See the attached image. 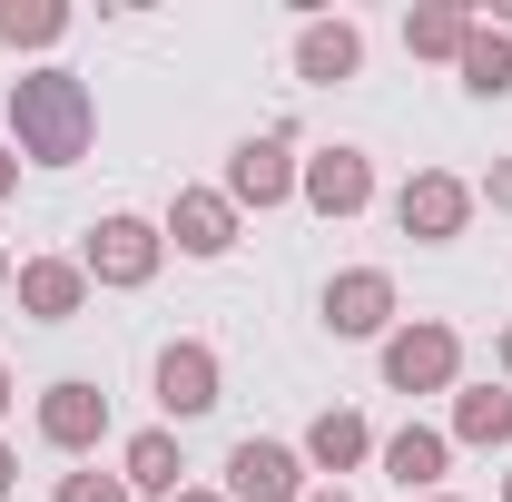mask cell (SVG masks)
<instances>
[{"mask_svg": "<svg viewBox=\"0 0 512 502\" xmlns=\"http://www.w3.org/2000/svg\"><path fill=\"white\" fill-rule=\"evenodd\" d=\"M463 89L473 99H512V30H493V20H473V40H463Z\"/></svg>", "mask_w": 512, "mask_h": 502, "instance_id": "18", "label": "cell"}, {"mask_svg": "<svg viewBox=\"0 0 512 502\" xmlns=\"http://www.w3.org/2000/svg\"><path fill=\"white\" fill-rule=\"evenodd\" d=\"M473 197H493V207H503V217H512V158H493V178H483V188H473Z\"/></svg>", "mask_w": 512, "mask_h": 502, "instance_id": "22", "label": "cell"}, {"mask_svg": "<svg viewBox=\"0 0 512 502\" xmlns=\"http://www.w3.org/2000/svg\"><path fill=\"white\" fill-rule=\"evenodd\" d=\"M168 266V237L148 227V217H99L89 237H79V276L89 286H148Z\"/></svg>", "mask_w": 512, "mask_h": 502, "instance_id": "4", "label": "cell"}, {"mask_svg": "<svg viewBox=\"0 0 512 502\" xmlns=\"http://www.w3.org/2000/svg\"><path fill=\"white\" fill-rule=\"evenodd\" d=\"M237 227H247V217H237V197H227V188H178V197H168V217H158V237H168L178 256H227V247H237Z\"/></svg>", "mask_w": 512, "mask_h": 502, "instance_id": "10", "label": "cell"}, {"mask_svg": "<svg viewBox=\"0 0 512 502\" xmlns=\"http://www.w3.org/2000/svg\"><path fill=\"white\" fill-rule=\"evenodd\" d=\"M10 483H20V453H10V443H0V502H10Z\"/></svg>", "mask_w": 512, "mask_h": 502, "instance_id": "24", "label": "cell"}, {"mask_svg": "<svg viewBox=\"0 0 512 502\" xmlns=\"http://www.w3.org/2000/svg\"><path fill=\"white\" fill-rule=\"evenodd\" d=\"M375 355H384V394H453L463 384V335L444 315H404Z\"/></svg>", "mask_w": 512, "mask_h": 502, "instance_id": "2", "label": "cell"}, {"mask_svg": "<svg viewBox=\"0 0 512 502\" xmlns=\"http://www.w3.org/2000/svg\"><path fill=\"white\" fill-rule=\"evenodd\" d=\"M503 502H512V473H503Z\"/></svg>", "mask_w": 512, "mask_h": 502, "instance_id": "31", "label": "cell"}, {"mask_svg": "<svg viewBox=\"0 0 512 502\" xmlns=\"http://www.w3.org/2000/svg\"><path fill=\"white\" fill-rule=\"evenodd\" d=\"M148 384H158V414H168V434L227 404V365H217V345H197V335L158 345V375H148Z\"/></svg>", "mask_w": 512, "mask_h": 502, "instance_id": "5", "label": "cell"}, {"mask_svg": "<svg viewBox=\"0 0 512 502\" xmlns=\"http://www.w3.org/2000/svg\"><path fill=\"white\" fill-rule=\"evenodd\" d=\"M10 404H20V384H10V365H0V414H10Z\"/></svg>", "mask_w": 512, "mask_h": 502, "instance_id": "26", "label": "cell"}, {"mask_svg": "<svg viewBox=\"0 0 512 502\" xmlns=\"http://www.w3.org/2000/svg\"><path fill=\"white\" fill-rule=\"evenodd\" d=\"M296 197H306L316 217H335V227H345V217H365V207H375V158L335 138V148H316V158L296 168Z\"/></svg>", "mask_w": 512, "mask_h": 502, "instance_id": "7", "label": "cell"}, {"mask_svg": "<svg viewBox=\"0 0 512 502\" xmlns=\"http://www.w3.org/2000/svg\"><path fill=\"white\" fill-rule=\"evenodd\" d=\"M178 502H227V493H197V483H188V493H178Z\"/></svg>", "mask_w": 512, "mask_h": 502, "instance_id": "27", "label": "cell"}, {"mask_svg": "<svg viewBox=\"0 0 512 502\" xmlns=\"http://www.w3.org/2000/svg\"><path fill=\"white\" fill-rule=\"evenodd\" d=\"M453 443L503 453L512 443V384H453Z\"/></svg>", "mask_w": 512, "mask_h": 502, "instance_id": "17", "label": "cell"}, {"mask_svg": "<svg viewBox=\"0 0 512 502\" xmlns=\"http://www.w3.org/2000/svg\"><path fill=\"white\" fill-rule=\"evenodd\" d=\"M316 315H325V335H335V345H384V335L404 325V315H394V276H384V266H345V276H325Z\"/></svg>", "mask_w": 512, "mask_h": 502, "instance_id": "3", "label": "cell"}, {"mask_svg": "<svg viewBox=\"0 0 512 502\" xmlns=\"http://www.w3.org/2000/svg\"><path fill=\"white\" fill-rule=\"evenodd\" d=\"M424 502H463V493H424Z\"/></svg>", "mask_w": 512, "mask_h": 502, "instance_id": "30", "label": "cell"}, {"mask_svg": "<svg viewBox=\"0 0 512 502\" xmlns=\"http://www.w3.org/2000/svg\"><path fill=\"white\" fill-rule=\"evenodd\" d=\"M99 434H109V394L89 375H60L40 394V443L50 453H99Z\"/></svg>", "mask_w": 512, "mask_h": 502, "instance_id": "11", "label": "cell"}, {"mask_svg": "<svg viewBox=\"0 0 512 502\" xmlns=\"http://www.w3.org/2000/svg\"><path fill=\"white\" fill-rule=\"evenodd\" d=\"M316 483H306V453L296 443H266V434H247V443H227V502H306Z\"/></svg>", "mask_w": 512, "mask_h": 502, "instance_id": "8", "label": "cell"}, {"mask_svg": "<svg viewBox=\"0 0 512 502\" xmlns=\"http://www.w3.org/2000/svg\"><path fill=\"white\" fill-rule=\"evenodd\" d=\"M20 188V148H10V138H0V197Z\"/></svg>", "mask_w": 512, "mask_h": 502, "instance_id": "23", "label": "cell"}, {"mask_svg": "<svg viewBox=\"0 0 512 502\" xmlns=\"http://www.w3.org/2000/svg\"><path fill=\"white\" fill-rule=\"evenodd\" d=\"M0 296H10V256H0Z\"/></svg>", "mask_w": 512, "mask_h": 502, "instance_id": "29", "label": "cell"}, {"mask_svg": "<svg viewBox=\"0 0 512 502\" xmlns=\"http://www.w3.org/2000/svg\"><path fill=\"white\" fill-rule=\"evenodd\" d=\"M10 296L30 325H69V315L89 306V276H79V256H20L10 266Z\"/></svg>", "mask_w": 512, "mask_h": 502, "instance_id": "12", "label": "cell"}, {"mask_svg": "<svg viewBox=\"0 0 512 502\" xmlns=\"http://www.w3.org/2000/svg\"><path fill=\"white\" fill-rule=\"evenodd\" d=\"M296 168L306 158H286V128H266V138H237L227 148V197H237V217H266V207H286L296 197Z\"/></svg>", "mask_w": 512, "mask_h": 502, "instance_id": "9", "label": "cell"}, {"mask_svg": "<svg viewBox=\"0 0 512 502\" xmlns=\"http://www.w3.org/2000/svg\"><path fill=\"white\" fill-rule=\"evenodd\" d=\"M296 453H306V473H355V463H375V424H365L355 404H325Z\"/></svg>", "mask_w": 512, "mask_h": 502, "instance_id": "16", "label": "cell"}, {"mask_svg": "<svg viewBox=\"0 0 512 502\" xmlns=\"http://www.w3.org/2000/svg\"><path fill=\"white\" fill-rule=\"evenodd\" d=\"M463 40H473V10H453V0L404 10V50H414V60H463Z\"/></svg>", "mask_w": 512, "mask_h": 502, "instance_id": "19", "label": "cell"}, {"mask_svg": "<svg viewBox=\"0 0 512 502\" xmlns=\"http://www.w3.org/2000/svg\"><path fill=\"white\" fill-rule=\"evenodd\" d=\"M119 483H128V493H158V502H178V493H188V453H178V434H168V424L128 434V443H119Z\"/></svg>", "mask_w": 512, "mask_h": 502, "instance_id": "15", "label": "cell"}, {"mask_svg": "<svg viewBox=\"0 0 512 502\" xmlns=\"http://www.w3.org/2000/svg\"><path fill=\"white\" fill-rule=\"evenodd\" d=\"M375 463L404 483V502H424V493H444V473H453V434H434V424H404V434H384V443H375Z\"/></svg>", "mask_w": 512, "mask_h": 502, "instance_id": "13", "label": "cell"}, {"mask_svg": "<svg viewBox=\"0 0 512 502\" xmlns=\"http://www.w3.org/2000/svg\"><path fill=\"white\" fill-rule=\"evenodd\" d=\"M306 502H355V493H345V483H316V493H306Z\"/></svg>", "mask_w": 512, "mask_h": 502, "instance_id": "25", "label": "cell"}, {"mask_svg": "<svg viewBox=\"0 0 512 502\" xmlns=\"http://www.w3.org/2000/svg\"><path fill=\"white\" fill-rule=\"evenodd\" d=\"M99 138V99L79 69H20L10 79V148L30 168H79Z\"/></svg>", "mask_w": 512, "mask_h": 502, "instance_id": "1", "label": "cell"}, {"mask_svg": "<svg viewBox=\"0 0 512 502\" xmlns=\"http://www.w3.org/2000/svg\"><path fill=\"white\" fill-rule=\"evenodd\" d=\"M60 30H69L60 0H0V50H50Z\"/></svg>", "mask_w": 512, "mask_h": 502, "instance_id": "20", "label": "cell"}, {"mask_svg": "<svg viewBox=\"0 0 512 502\" xmlns=\"http://www.w3.org/2000/svg\"><path fill=\"white\" fill-rule=\"evenodd\" d=\"M503 375H512V325H503Z\"/></svg>", "mask_w": 512, "mask_h": 502, "instance_id": "28", "label": "cell"}, {"mask_svg": "<svg viewBox=\"0 0 512 502\" xmlns=\"http://www.w3.org/2000/svg\"><path fill=\"white\" fill-rule=\"evenodd\" d=\"M50 502H138V493H128L119 473H60V493H50Z\"/></svg>", "mask_w": 512, "mask_h": 502, "instance_id": "21", "label": "cell"}, {"mask_svg": "<svg viewBox=\"0 0 512 502\" xmlns=\"http://www.w3.org/2000/svg\"><path fill=\"white\" fill-rule=\"evenodd\" d=\"M355 69H365V30L355 20H306L296 30V79L306 89H345Z\"/></svg>", "mask_w": 512, "mask_h": 502, "instance_id": "14", "label": "cell"}, {"mask_svg": "<svg viewBox=\"0 0 512 502\" xmlns=\"http://www.w3.org/2000/svg\"><path fill=\"white\" fill-rule=\"evenodd\" d=\"M394 227H404L414 247H453V237L473 227V188H463L453 168H414V178L394 188Z\"/></svg>", "mask_w": 512, "mask_h": 502, "instance_id": "6", "label": "cell"}]
</instances>
